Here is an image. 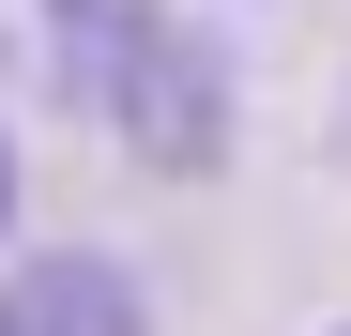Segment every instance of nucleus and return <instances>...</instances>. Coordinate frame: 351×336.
<instances>
[{"label": "nucleus", "mask_w": 351, "mask_h": 336, "mask_svg": "<svg viewBox=\"0 0 351 336\" xmlns=\"http://www.w3.org/2000/svg\"><path fill=\"white\" fill-rule=\"evenodd\" d=\"M321 336H351V321H321Z\"/></svg>", "instance_id": "4"}, {"label": "nucleus", "mask_w": 351, "mask_h": 336, "mask_svg": "<svg viewBox=\"0 0 351 336\" xmlns=\"http://www.w3.org/2000/svg\"><path fill=\"white\" fill-rule=\"evenodd\" d=\"M0 336H153V291L107 245H31L0 260Z\"/></svg>", "instance_id": "2"}, {"label": "nucleus", "mask_w": 351, "mask_h": 336, "mask_svg": "<svg viewBox=\"0 0 351 336\" xmlns=\"http://www.w3.org/2000/svg\"><path fill=\"white\" fill-rule=\"evenodd\" d=\"M77 46V92L92 123L123 138L153 184H214L229 138H245V92H229V46L184 16V0H46Z\"/></svg>", "instance_id": "1"}, {"label": "nucleus", "mask_w": 351, "mask_h": 336, "mask_svg": "<svg viewBox=\"0 0 351 336\" xmlns=\"http://www.w3.org/2000/svg\"><path fill=\"white\" fill-rule=\"evenodd\" d=\"M0 230H16V138H0Z\"/></svg>", "instance_id": "3"}]
</instances>
